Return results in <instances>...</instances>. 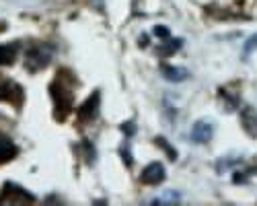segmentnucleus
<instances>
[{"label": "nucleus", "instance_id": "obj_4", "mask_svg": "<svg viewBox=\"0 0 257 206\" xmlns=\"http://www.w3.org/2000/svg\"><path fill=\"white\" fill-rule=\"evenodd\" d=\"M19 202H35V196L23 190L17 183H5L0 192V204H19Z\"/></svg>", "mask_w": 257, "mask_h": 206}, {"label": "nucleus", "instance_id": "obj_8", "mask_svg": "<svg viewBox=\"0 0 257 206\" xmlns=\"http://www.w3.org/2000/svg\"><path fill=\"white\" fill-rule=\"evenodd\" d=\"M241 126L251 138H257V112L251 106L241 108Z\"/></svg>", "mask_w": 257, "mask_h": 206}, {"label": "nucleus", "instance_id": "obj_14", "mask_svg": "<svg viewBox=\"0 0 257 206\" xmlns=\"http://www.w3.org/2000/svg\"><path fill=\"white\" fill-rule=\"evenodd\" d=\"M255 50H257V33L251 35V37L245 41V46H243V56H249V54H253Z\"/></svg>", "mask_w": 257, "mask_h": 206}, {"label": "nucleus", "instance_id": "obj_1", "mask_svg": "<svg viewBox=\"0 0 257 206\" xmlns=\"http://www.w3.org/2000/svg\"><path fill=\"white\" fill-rule=\"evenodd\" d=\"M50 93H52V99H54V106H56V120H66V116L72 112L74 108V99H72V91H70V85L64 82V72L56 76V80L50 85Z\"/></svg>", "mask_w": 257, "mask_h": 206}, {"label": "nucleus", "instance_id": "obj_9", "mask_svg": "<svg viewBox=\"0 0 257 206\" xmlns=\"http://www.w3.org/2000/svg\"><path fill=\"white\" fill-rule=\"evenodd\" d=\"M17 153H19V149L15 147V142L7 134L0 132V165L13 161L17 157Z\"/></svg>", "mask_w": 257, "mask_h": 206}, {"label": "nucleus", "instance_id": "obj_11", "mask_svg": "<svg viewBox=\"0 0 257 206\" xmlns=\"http://www.w3.org/2000/svg\"><path fill=\"white\" fill-rule=\"evenodd\" d=\"M19 54V44H7V46H0V66H9L15 62Z\"/></svg>", "mask_w": 257, "mask_h": 206}, {"label": "nucleus", "instance_id": "obj_6", "mask_svg": "<svg viewBox=\"0 0 257 206\" xmlns=\"http://www.w3.org/2000/svg\"><path fill=\"white\" fill-rule=\"evenodd\" d=\"M140 181L146 185H159L165 181V167L163 163H148L140 173Z\"/></svg>", "mask_w": 257, "mask_h": 206}, {"label": "nucleus", "instance_id": "obj_13", "mask_svg": "<svg viewBox=\"0 0 257 206\" xmlns=\"http://www.w3.org/2000/svg\"><path fill=\"white\" fill-rule=\"evenodd\" d=\"M155 142H157L159 147H161V149H163V151L169 155V159H171V161H175V159H177V151H175L173 147H171V144H169V142H167L163 136H157V138H155Z\"/></svg>", "mask_w": 257, "mask_h": 206}, {"label": "nucleus", "instance_id": "obj_2", "mask_svg": "<svg viewBox=\"0 0 257 206\" xmlns=\"http://www.w3.org/2000/svg\"><path fill=\"white\" fill-rule=\"evenodd\" d=\"M50 48L46 46H39V44H33L27 54H25V68L29 72H37L41 68H46L50 64Z\"/></svg>", "mask_w": 257, "mask_h": 206}, {"label": "nucleus", "instance_id": "obj_15", "mask_svg": "<svg viewBox=\"0 0 257 206\" xmlns=\"http://www.w3.org/2000/svg\"><path fill=\"white\" fill-rule=\"evenodd\" d=\"M155 35H159V37L167 39V37H169V29H167V27H163V25H157V27H155Z\"/></svg>", "mask_w": 257, "mask_h": 206}, {"label": "nucleus", "instance_id": "obj_5", "mask_svg": "<svg viewBox=\"0 0 257 206\" xmlns=\"http://www.w3.org/2000/svg\"><path fill=\"white\" fill-rule=\"evenodd\" d=\"M99 103H101V93L99 91H95L87 101L82 103V106L78 108V112H76V116H78V122L80 124H87V122H93L95 118H97V114H99Z\"/></svg>", "mask_w": 257, "mask_h": 206}, {"label": "nucleus", "instance_id": "obj_3", "mask_svg": "<svg viewBox=\"0 0 257 206\" xmlns=\"http://www.w3.org/2000/svg\"><path fill=\"white\" fill-rule=\"evenodd\" d=\"M0 101L5 103H13V106H23L25 101V93H23V87L19 82L11 80V78H3L0 76Z\"/></svg>", "mask_w": 257, "mask_h": 206}, {"label": "nucleus", "instance_id": "obj_10", "mask_svg": "<svg viewBox=\"0 0 257 206\" xmlns=\"http://www.w3.org/2000/svg\"><path fill=\"white\" fill-rule=\"evenodd\" d=\"M161 72H163V76H165L167 80H171V82H181V80H185V78L189 76L187 68H183V66H169V64H163V66H161Z\"/></svg>", "mask_w": 257, "mask_h": 206}, {"label": "nucleus", "instance_id": "obj_17", "mask_svg": "<svg viewBox=\"0 0 257 206\" xmlns=\"http://www.w3.org/2000/svg\"><path fill=\"white\" fill-rule=\"evenodd\" d=\"M121 130H123V132H127V134H134V126H132V122H125L123 126H121Z\"/></svg>", "mask_w": 257, "mask_h": 206}, {"label": "nucleus", "instance_id": "obj_12", "mask_svg": "<svg viewBox=\"0 0 257 206\" xmlns=\"http://www.w3.org/2000/svg\"><path fill=\"white\" fill-rule=\"evenodd\" d=\"M179 48H181V39H169V37H167L165 46H161V48H159V54H163V56H169V54L177 52Z\"/></svg>", "mask_w": 257, "mask_h": 206}, {"label": "nucleus", "instance_id": "obj_16", "mask_svg": "<svg viewBox=\"0 0 257 206\" xmlns=\"http://www.w3.org/2000/svg\"><path fill=\"white\" fill-rule=\"evenodd\" d=\"M163 200H179V194H175V192H169V194H165L163 198H157L155 202H163Z\"/></svg>", "mask_w": 257, "mask_h": 206}, {"label": "nucleus", "instance_id": "obj_7", "mask_svg": "<svg viewBox=\"0 0 257 206\" xmlns=\"http://www.w3.org/2000/svg\"><path fill=\"white\" fill-rule=\"evenodd\" d=\"M214 134V126H212V122L208 120H198L194 124V128H191V140L198 142V144H204L212 138Z\"/></svg>", "mask_w": 257, "mask_h": 206}]
</instances>
